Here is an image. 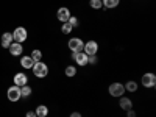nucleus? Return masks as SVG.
<instances>
[{
  "mask_svg": "<svg viewBox=\"0 0 156 117\" xmlns=\"http://www.w3.org/2000/svg\"><path fill=\"white\" fill-rule=\"evenodd\" d=\"M31 69H33L34 76H37V78H44V76H47V73H48V67H47V64H45V62H42V61L34 62Z\"/></svg>",
  "mask_w": 156,
  "mask_h": 117,
  "instance_id": "f257e3e1",
  "label": "nucleus"
},
{
  "mask_svg": "<svg viewBox=\"0 0 156 117\" xmlns=\"http://www.w3.org/2000/svg\"><path fill=\"white\" fill-rule=\"evenodd\" d=\"M108 90H109V94H111L112 97H123L125 87H123V84H120V83H112Z\"/></svg>",
  "mask_w": 156,
  "mask_h": 117,
  "instance_id": "f03ea898",
  "label": "nucleus"
},
{
  "mask_svg": "<svg viewBox=\"0 0 156 117\" xmlns=\"http://www.w3.org/2000/svg\"><path fill=\"white\" fill-rule=\"evenodd\" d=\"M25 39H27V30H25L23 27H19L14 30V33H12V41H16L19 44H22Z\"/></svg>",
  "mask_w": 156,
  "mask_h": 117,
  "instance_id": "7ed1b4c3",
  "label": "nucleus"
},
{
  "mask_svg": "<svg viewBox=\"0 0 156 117\" xmlns=\"http://www.w3.org/2000/svg\"><path fill=\"white\" fill-rule=\"evenodd\" d=\"M69 48H70L72 51H83L84 42L81 41L80 37H72L70 41H69Z\"/></svg>",
  "mask_w": 156,
  "mask_h": 117,
  "instance_id": "20e7f679",
  "label": "nucleus"
},
{
  "mask_svg": "<svg viewBox=\"0 0 156 117\" xmlns=\"http://www.w3.org/2000/svg\"><path fill=\"white\" fill-rule=\"evenodd\" d=\"M6 95H8V98H9V101H17L22 95H20V87L19 86H11L9 89H8V92H6Z\"/></svg>",
  "mask_w": 156,
  "mask_h": 117,
  "instance_id": "39448f33",
  "label": "nucleus"
},
{
  "mask_svg": "<svg viewBox=\"0 0 156 117\" xmlns=\"http://www.w3.org/2000/svg\"><path fill=\"white\" fill-rule=\"evenodd\" d=\"M72 59L76 61L78 66H86L87 64V55L84 51H72Z\"/></svg>",
  "mask_w": 156,
  "mask_h": 117,
  "instance_id": "423d86ee",
  "label": "nucleus"
},
{
  "mask_svg": "<svg viewBox=\"0 0 156 117\" xmlns=\"http://www.w3.org/2000/svg\"><path fill=\"white\" fill-rule=\"evenodd\" d=\"M97 50H98V44L95 41H87L84 44V48H83V51L87 56L89 55H97Z\"/></svg>",
  "mask_w": 156,
  "mask_h": 117,
  "instance_id": "0eeeda50",
  "label": "nucleus"
},
{
  "mask_svg": "<svg viewBox=\"0 0 156 117\" xmlns=\"http://www.w3.org/2000/svg\"><path fill=\"white\" fill-rule=\"evenodd\" d=\"M142 84L145 87H153L156 84V75L154 73H145L142 76Z\"/></svg>",
  "mask_w": 156,
  "mask_h": 117,
  "instance_id": "6e6552de",
  "label": "nucleus"
},
{
  "mask_svg": "<svg viewBox=\"0 0 156 117\" xmlns=\"http://www.w3.org/2000/svg\"><path fill=\"white\" fill-rule=\"evenodd\" d=\"M56 17H58V20H59V22H62V23H64V22H67V20L70 19V11H69L67 8H64V6H62V8H59V9H58Z\"/></svg>",
  "mask_w": 156,
  "mask_h": 117,
  "instance_id": "1a4fd4ad",
  "label": "nucleus"
},
{
  "mask_svg": "<svg viewBox=\"0 0 156 117\" xmlns=\"http://www.w3.org/2000/svg\"><path fill=\"white\" fill-rule=\"evenodd\" d=\"M8 48H9V53H11L12 56H19V55H22V50H23L22 44H19V42H12Z\"/></svg>",
  "mask_w": 156,
  "mask_h": 117,
  "instance_id": "9d476101",
  "label": "nucleus"
},
{
  "mask_svg": "<svg viewBox=\"0 0 156 117\" xmlns=\"http://www.w3.org/2000/svg\"><path fill=\"white\" fill-rule=\"evenodd\" d=\"M27 81H28V78H27V75L25 73H16L14 75V84L16 86H19V87H22V86H25L27 84Z\"/></svg>",
  "mask_w": 156,
  "mask_h": 117,
  "instance_id": "9b49d317",
  "label": "nucleus"
},
{
  "mask_svg": "<svg viewBox=\"0 0 156 117\" xmlns=\"http://www.w3.org/2000/svg\"><path fill=\"white\" fill-rule=\"evenodd\" d=\"M0 42H2V47L3 48H8L12 44V34L11 33H3L2 34V39H0Z\"/></svg>",
  "mask_w": 156,
  "mask_h": 117,
  "instance_id": "f8f14e48",
  "label": "nucleus"
},
{
  "mask_svg": "<svg viewBox=\"0 0 156 117\" xmlns=\"http://www.w3.org/2000/svg\"><path fill=\"white\" fill-rule=\"evenodd\" d=\"M119 105H120V108H122L123 111H128V109L133 108V101L129 100V98H126V97H120Z\"/></svg>",
  "mask_w": 156,
  "mask_h": 117,
  "instance_id": "ddd939ff",
  "label": "nucleus"
},
{
  "mask_svg": "<svg viewBox=\"0 0 156 117\" xmlns=\"http://www.w3.org/2000/svg\"><path fill=\"white\" fill-rule=\"evenodd\" d=\"M20 64H22V67H23V69H31V67H33V64H34V61L31 59V56H22Z\"/></svg>",
  "mask_w": 156,
  "mask_h": 117,
  "instance_id": "4468645a",
  "label": "nucleus"
},
{
  "mask_svg": "<svg viewBox=\"0 0 156 117\" xmlns=\"http://www.w3.org/2000/svg\"><path fill=\"white\" fill-rule=\"evenodd\" d=\"M34 112H36L37 117H45V115L48 114V109H47V106H44V105H39Z\"/></svg>",
  "mask_w": 156,
  "mask_h": 117,
  "instance_id": "2eb2a0df",
  "label": "nucleus"
},
{
  "mask_svg": "<svg viewBox=\"0 0 156 117\" xmlns=\"http://www.w3.org/2000/svg\"><path fill=\"white\" fill-rule=\"evenodd\" d=\"M123 87H125V90H129V92H136V89H137V83H136V81H128Z\"/></svg>",
  "mask_w": 156,
  "mask_h": 117,
  "instance_id": "dca6fc26",
  "label": "nucleus"
},
{
  "mask_svg": "<svg viewBox=\"0 0 156 117\" xmlns=\"http://www.w3.org/2000/svg\"><path fill=\"white\" fill-rule=\"evenodd\" d=\"M30 56H31V59H33L34 62H37V61H41V58H42V53H41V50H33Z\"/></svg>",
  "mask_w": 156,
  "mask_h": 117,
  "instance_id": "f3484780",
  "label": "nucleus"
},
{
  "mask_svg": "<svg viewBox=\"0 0 156 117\" xmlns=\"http://www.w3.org/2000/svg\"><path fill=\"white\" fill-rule=\"evenodd\" d=\"M101 3L105 5L106 8H115L117 5H119V0H103Z\"/></svg>",
  "mask_w": 156,
  "mask_h": 117,
  "instance_id": "a211bd4d",
  "label": "nucleus"
},
{
  "mask_svg": "<svg viewBox=\"0 0 156 117\" xmlns=\"http://www.w3.org/2000/svg\"><path fill=\"white\" fill-rule=\"evenodd\" d=\"M20 95H22V97H28V95H31V87L27 86V84L22 86V87H20Z\"/></svg>",
  "mask_w": 156,
  "mask_h": 117,
  "instance_id": "6ab92c4d",
  "label": "nucleus"
},
{
  "mask_svg": "<svg viewBox=\"0 0 156 117\" xmlns=\"http://www.w3.org/2000/svg\"><path fill=\"white\" fill-rule=\"evenodd\" d=\"M89 5L92 6L94 9H100L103 3H101V0H90V2H89Z\"/></svg>",
  "mask_w": 156,
  "mask_h": 117,
  "instance_id": "aec40b11",
  "label": "nucleus"
},
{
  "mask_svg": "<svg viewBox=\"0 0 156 117\" xmlns=\"http://www.w3.org/2000/svg\"><path fill=\"white\" fill-rule=\"evenodd\" d=\"M61 30H62V33H66V34H67V33H70V31H72V25H70L69 22H64Z\"/></svg>",
  "mask_w": 156,
  "mask_h": 117,
  "instance_id": "412c9836",
  "label": "nucleus"
},
{
  "mask_svg": "<svg viewBox=\"0 0 156 117\" xmlns=\"http://www.w3.org/2000/svg\"><path fill=\"white\" fill-rule=\"evenodd\" d=\"M75 73H76V69H75L73 66H67V67H66V75H67V76H73Z\"/></svg>",
  "mask_w": 156,
  "mask_h": 117,
  "instance_id": "4be33fe9",
  "label": "nucleus"
},
{
  "mask_svg": "<svg viewBox=\"0 0 156 117\" xmlns=\"http://www.w3.org/2000/svg\"><path fill=\"white\" fill-rule=\"evenodd\" d=\"M70 25H72V28H75V27H78V19L76 17H73V16H70V19L67 20Z\"/></svg>",
  "mask_w": 156,
  "mask_h": 117,
  "instance_id": "5701e85b",
  "label": "nucleus"
},
{
  "mask_svg": "<svg viewBox=\"0 0 156 117\" xmlns=\"http://www.w3.org/2000/svg\"><path fill=\"white\" fill-rule=\"evenodd\" d=\"M87 64H97V55H89L87 56Z\"/></svg>",
  "mask_w": 156,
  "mask_h": 117,
  "instance_id": "b1692460",
  "label": "nucleus"
},
{
  "mask_svg": "<svg viewBox=\"0 0 156 117\" xmlns=\"http://www.w3.org/2000/svg\"><path fill=\"white\" fill-rule=\"evenodd\" d=\"M126 112H128V117H136V112H134L133 109H128Z\"/></svg>",
  "mask_w": 156,
  "mask_h": 117,
  "instance_id": "393cba45",
  "label": "nucleus"
},
{
  "mask_svg": "<svg viewBox=\"0 0 156 117\" xmlns=\"http://www.w3.org/2000/svg\"><path fill=\"white\" fill-rule=\"evenodd\" d=\"M27 117H37V115H36V112H33V111H28V112H27Z\"/></svg>",
  "mask_w": 156,
  "mask_h": 117,
  "instance_id": "a878e982",
  "label": "nucleus"
},
{
  "mask_svg": "<svg viewBox=\"0 0 156 117\" xmlns=\"http://www.w3.org/2000/svg\"><path fill=\"white\" fill-rule=\"evenodd\" d=\"M70 117H81V114H80V112H72Z\"/></svg>",
  "mask_w": 156,
  "mask_h": 117,
  "instance_id": "bb28decb",
  "label": "nucleus"
}]
</instances>
